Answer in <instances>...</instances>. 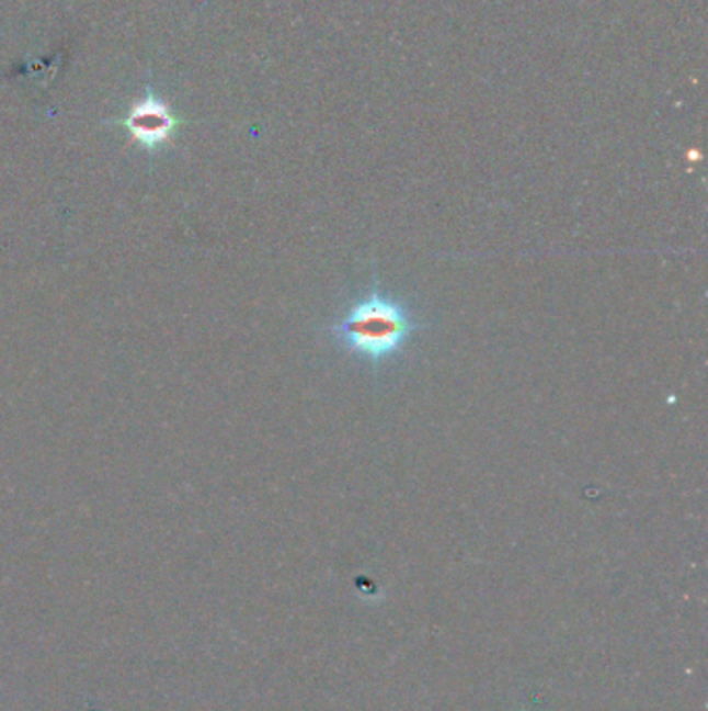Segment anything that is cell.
Returning a JSON list of instances; mask_svg holds the SVG:
<instances>
[{
	"instance_id": "cell-1",
	"label": "cell",
	"mask_w": 708,
	"mask_h": 711,
	"mask_svg": "<svg viewBox=\"0 0 708 711\" xmlns=\"http://www.w3.org/2000/svg\"><path fill=\"white\" fill-rule=\"evenodd\" d=\"M426 325L412 308L373 285L362 297L354 300L347 311L333 320L329 336L345 354L368 362L374 369L403 354L415 334Z\"/></svg>"
},
{
	"instance_id": "cell-2",
	"label": "cell",
	"mask_w": 708,
	"mask_h": 711,
	"mask_svg": "<svg viewBox=\"0 0 708 711\" xmlns=\"http://www.w3.org/2000/svg\"><path fill=\"white\" fill-rule=\"evenodd\" d=\"M132 138L136 139L146 148H158L173 138L178 132L181 121H179L173 111L162 102V100L148 97L139 100L129 111L127 119L123 121Z\"/></svg>"
}]
</instances>
